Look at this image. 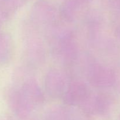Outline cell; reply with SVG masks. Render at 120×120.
<instances>
[{
    "label": "cell",
    "instance_id": "1",
    "mask_svg": "<svg viewBox=\"0 0 120 120\" xmlns=\"http://www.w3.org/2000/svg\"><path fill=\"white\" fill-rule=\"evenodd\" d=\"M89 96V90L84 83L73 82L64 93V102L70 105H82Z\"/></svg>",
    "mask_w": 120,
    "mask_h": 120
},
{
    "label": "cell",
    "instance_id": "2",
    "mask_svg": "<svg viewBox=\"0 0 120 120\" xmlns=\"http://www.w3.org/2000/svg\"><path fill=\"white\" fill-rule=\"evenodd\" d=\"M45 88L48 93L53 98H57L63 94L65 89V79L57 70H52L45 78Z\"/></svg>",
    "mask_w": 120,
    "mask_h": 120
},
{
    "label": "cell",
    "instance_id": "3",
    "mask_svg": "<svg viewBox=\"0 0 120 120\" xmlns=\"http://www.w3.org/2000/svg\"><path fill=\"white\" fill-rule=\"evenodd\" d=\"M21 91L33 105L39 104L43 101L44 97L42 91L34 81H29L25 83Z\"/></svg>",
    "mask_w": 120,
    "mask_h": 120
}]
</instances>
